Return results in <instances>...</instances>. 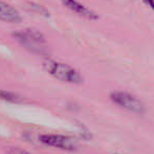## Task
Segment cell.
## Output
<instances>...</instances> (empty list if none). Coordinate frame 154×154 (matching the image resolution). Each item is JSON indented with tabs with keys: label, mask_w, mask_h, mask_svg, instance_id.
Here are the masks:
<instances>
[{
	"label": "cell",
	"mask_w": 154,
	"mask_h": 154,
	"mask_svg": "<svg viewBox=\"0 0 154 154\" xmlns=\"http://www.w3.org/2000/svg\"><path fill=\"white\" fill-rule=\"evenodd\" d=\"M12 35L19 44L29 49V51L37 54H44L46 51V39L42 32L37 29H20V31L14 32Z\"/></svg>",
	"instance_id": "1"
},
{
	"label": "cell",
	"mask_w": 154,
	"mask_h": 154,
	"mask_svg": "<svg viewBox=\"0 0 154 154\" xmlns=\"http://www.w3.org/2000/svg\"><path fill=\"white\" fill-rule=\"evenodd\" d=\"M43 67L49 75L62 82L71 84H80L83 82L81 73L68 64L47 59L43 63Z\"/></svg>",
	"instance_id": "2"
},
{
	"label": "cell",
	"mask_w": 154,
	"mask_h": 154,
	"mask_svg": "<svg viewBox=\"0 0 154 154\" xmlns=\"http://www.w3.org/2000/svg\"><path fill=\"white\" fill-rule=\"evenodd\" d=\"M39 140L46 146L55 147L62 150L73 151L78 148V143L73 138L60 134H43L39 137Z\"/></svg>",
	"instance_id": "3"
},
{
	"label": "cell",
	"mask_w": 154,
	"mask_h": 154,
	"mask_svg": "<svg viewBox=\"0 0 154 154\" xmlns=\"http://www.w3.org/2000/svg\"><path fill=\"white\" fill-rule=\"evenodd\" d=\"M112 101L119 106L125 108L127 110L133 112H143L144 111V105L142 102L132 94L123 91H116L111 94Z\"/></svg>",
	"instance_id": "4"
},
{
	"label": "cell",
	"mask_w": 154,
	"mask_h": 154,
	"mask_svg": "<svg viewBox=\"0 0 154 154\" xmlns=\"http://www.w3.org/2000/svg\"><path fill=\"white\" fill-rule=\"evenodd\" d=\"M0 20L10 23H20L22 22V17L14 6L0 0Z\"/></svg>",
	"instance_id": "5"
},
{
	"label": "cell",
	"mask_w": 154,
	"mask_h": 154,
	"mask_svg": "<svg viewBox=\"0 0 154 154\" xmlns=\"http://www.w3.org/2000/svg\"><path fill=\"white\" fill-rule=\"evenodd\" d=\"M61 2L66 6L67 8L71 11V12L75 13V14L80 15V16L84 17L86 19H90V20H97L99 18L97 14L94 12H92L91 10L87 8L86 6H84L83 4H81L77 0H61Z\"/></svg>",
	"instance_id": "6"
},
{
	"label": "cell",
	"mask_w": 154,
	"mask_h": 154,
	"mask_svg": "<svg viewBox=\"0 0 154 154\" xmlns=\"http://www.w3.org/2000/svg\"><path fill=\"white\" fill-rule=\"evenodd\" d=\"M0 99L8 102H12V103H19L21 101L20 97H18L16 93L10 91H0Z\"/></svg>",
	"instance_id": "7"
},
{
	"label": "cell",
	"mask_w": 154,
	"mask_h": 154,
	"mask_svg": "<svg viewBox=\"0 0 154 154\" xmlns=\"http://www.w3.org/2000/svg\"><path fill=\"white\" fill-rule=\"evenodd\" d=\"M29 8H31V11L37 12L38 14H40L41 16L49 17L48 11H47L45 8H43L42 5H39V4H36V3H29Z\"/></svg>",
	"instance_id": "8"
},
{
	"label": "cell",
	"mask_w": 154,
	"mask_h": 154,
	"mask_svg": "<svg viewBox=\"0 0 154 154\" xmlns=\"http://www.w3.org/2000/svg\"><path fill=\"white\" fill-rule=\"evenodd\" d=\"M8 154H31V153L26 152L25 150H22L20 148H10Z\"/></svg>",
	"instance_id": "9"
},
{
	"label": "cell",
	"mask_w": 154,
	"mask_h": 154,
	"mask_svg": "<svg viewBox=\"0 0 154 154\" xmlns=\"http://www.w3.org/2000/svg\"><path fill=\"white\" fill-rule=\"evenodd\" d=\"M143 1H144L145 3L148 4V5L154 11V0H143Z\"/></svg>",
	"instance_id": "10"
}]
</instances>
